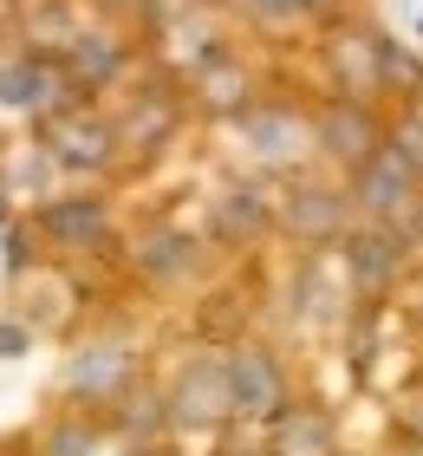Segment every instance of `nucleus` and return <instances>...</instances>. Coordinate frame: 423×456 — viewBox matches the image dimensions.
Listing matches in <instances>:
<instances>
[{
  "mask_svg": "<svg viewBox=\"0 0 423 456\" xmlns=\"http://www.w3.org/2000/svg\"><path fill=\"white\" fill-rule=\"evenodd\" d=\"M306 131H313V151L332 157V163H346V170H358V163H365L378 143H385L371 105H365V98H346V92L326 98V105L306 118Z\"/></svg>",
  "mask_w": 423,
  "mask_h": 456,
  "instance_id": "5",
  "label": "nucleus"
},
{
  "mask_svg": "<svg viewBox=\"0 0 423 456\" xmlns=\"http://www.w3.org/2000/svg\"><path fill=\"white\" fill-rule=\"evenodd\" d=\"M13 190H7V183H0V228H7V216H13V202H7Z\"/></svg>",
  "mask_w": 423,
  "mask_h": 456,
  "instance_id": "24",
  "label": "nucleus"
},
{
  "mask_svg": "<svg viewBox=\"0 0 423 456\" xmlns=\"http://www.w3.org/2000/svg\"><path fill=\"white\" fill-rule=\"evenodd\" d=\"M222 379H228V411H235L241 424H267L273 411L287 404V379L281 365H273L267 346H228L222 352Z\"/></svg>",
  "mask_w": 423,
  "mask_h": 456,
  "instance_id": "3",
  "label": "nucleus"
},
{
  "mask_svg": "<svg viewBox=\"0 0 423 456\" xmlns=\"http://www.w3.org/2000/svg\"><path fill=\"white\" fill-rule=\"evenodd\" d=\"M267 222H273V209H267V196L254 190V183H235V190L216 196V235L222 241H254Z\"/></svg>",
  "mask_w": 423,
  "mask_h": 456,
  "instance_id": "15",
  "label": "nucleus"
},
{
  "mask_svg": "<svg viewBox=\"0 0 423 456\" xmlns=\"http://www.w3.org/2000/svg\"><path fill=\"white\" fill-rule=\"evenodd\" d=\"M267 456H338V424L320 404H281L267 418Z\"/></svg>",
  "mask_w": 423,
  "mask_h": 456,
  "instance_id": "11",
  "label": "nucleus"
},
{
  "mask_svg": "<svg viewBox=\"0 0 423 456\" xmlns=\"http://www.w3.org/2000/svg\"><path fill=\"white\" fill-rule=\"evenodd\" d=\"M39 124V157L59 163V170H85V176H104L118 163V124H104L98 111L85 105H59Z\"/></svg>",
  "mask_w": 423,
  "mask_h": 456,
  "instance_id": "1",
  "label": "nucleus"
},
{
  "mask_svg": "<svg viewBox=\"0 0 423 456\" xmlns=\"http://www.w3.org/2000/svg\"><path fill=\"white\" fill-rule=\"evenodd\" d=\"M189 248H196V241H183V235H157L150 248H143V267H150V274H176V267L196 261Z\"/></svg>",
  "mask_w": 423,
  "mask_h": 456,
  "instance_id": "17",
  "label": "nucleus"
},
{
  "mask_svg": "<svg viewBox=\"0 0 423 456\" xmlns=\"http://www.w3.org/2000/svg\"><path fill=\"white\" fill-rule=\"evenodd\" d=\"M411 261V235L397 222H365V228H346V267L358 281V294H385V287L404 274Z\"/></svg>",
  "mask_w": 423,
  "mask_h": 456,
  "instance_id": "8",
  "label": "nucleus"
},
{
  "mask_svg": "<svg viewBox=\"0 0 423 456\" xmlns=\"http://www.w3.org/2000/svg\"><path fill=\"white\" fill-rule=\"evenodd\" d=\"M273 216H281V228H287L293 241H313V248H320V241H338V235H346L352 196L332 190V183H300V190H287V202H281Z\"/></svg>",
  "mask_w": 423,
  "mask_h": 456,
  "instance_id": "10",
  "label": "nucleus"
},
{
  "mask_svg": "<svg viewBox=\"0 0 423 456\" xmlns=\"http://www.w3.org/2000/svg\"><path fill=\"white\" fill-rule=\"evenodd\" d=\"M85 450H92V430L85 424H59L46 437V456H85Z\"/></svg>",
  "mask_w": 423,
  "mask_h": 456,
  "instance_id": "19",
  "label": "nucleus"
},
{
  "mask_svg": "<svg viewBox=\"0 0 423 456\" xmlns=\"http://www.w3.org/2000/svg\"><path fill=\"white\" fill-rule=\"evenodd\" d=\"M124 371H131L124 346H85L78 359L66 365V391H72V398H111V391L124 385Z\"/></svg>",
  "mask_w": 423,
  "mask_h": 456,
  "instance_id": "14",
  "label": "nucleus"
},
{
  "mask_svg": "<svg viewBox=\"0 0 423 456\" xmlns=\"http://www.w3.org/2000/svg\"><path fill=\"white\" fill-rule=\"evenodd\" d=\"M235 411H228V379H222V359H189L176 371V385H169L163 398V424L169 430H222Z\"/></svg>",
  "mask_w": 423,
  "mask_h": 456,
  "instance_id": "4",
  "label": "nucleus"
},
{
  "mask_svg": "<svg viewBox=\"0 0 423 456\" xmlns=\"http://www.w3.org/2000/svg\"><path fill=\"white\" fill-rule=\"evenodd\" d=\"M216 456H267V450H261V444H241V437H222Z\"/></svg>",
  "mask_w": 423,
  "mask_h": 456,
  "instance_id": "23",
  "label": "nucleus"
},
{
  "mask_svg": "<svg viewBox=\"0 0 423 456\" xmlns=\"http://www.w3.org/2000/svg\"><path fill=\"white\" fill-rule=\"evenodd\" d=\"M20 346H27V326H0V359H13Z\"/></svg>",
  "mask_w": 423,
  "mask_h": 456,
  "instance_id": "22",
  "label": "nucleus"
},
{
  "mask_svg": "<svg viewBox=\"0 0 423 456\" xmlns=\"http://www.w3.org/2000/svg\"><path fill=\"white\" fill-rule=\"evenodd\" d=\"M352 176H358L352 209H365L371 222H397V216H411V209H417V170L391 151V143H378V151L358 163Z\"/></svg>",
  "mask_w": 423,
  "mask_h": 456,
  "instance_id": "6",
  "label": "nucleus"
},
{
  "mask_svg": "<svg viewBox=\"0 0 423 456\" xmlns=\"http://www.w3.org/2000/svg\"><path fill=\"white\" fill-rule=\"evenodd\" d=\"M385 143H391V151H397V157H404L411 170L423 176V118H417V111H411V118H397V131H391Z\"/></svg>",
  "mask_w": 423,
  "mask_h": 456,
  "instance_id": "18",
  "label": "nucleus"
},
{
  "mask_svg": "<svg viewBox=\"0 0 423 456\" xmlns=\"http://www.w3.org/2000/svg\"><path fill=\"white\" fill-rule=\"evenodd\" d=\"M385 33H338L326 46V66L338 72V86H346V98H371L385 92V46H378Z\"/></svg>",
  "mask_w": 423,
  "mask_h": 456,
  "instance_id": "12",
  "label": "nucleus"
},
{
  "mask_svg": "<svg viewBox=\"0 0 423 456\" xmlns=\"http://www.w3.org/2000/svg\"><path fill=\"white\" fill-rule=\"evenodd\" d=\"M196 105H208V111H241L248 105V66L235 53H216V59L196 66Z\"/></svg>",
  "mask_w": 423,
  "mask_h": 456,
  "instance_id": "16",
  "label": "nucleus"
},
{
  "mask_svg": "<svg viewBox=\"0 0 423 456\" xmlns=\"http://www.w3.org/2000/svg\"><path fill=\"white\" fill-rule=\"evenodd\" d=\"M72 72H66V59H59L53 46H39V53H20L0 66V105L20 111V118H46L59 105H72Z\"/></svg>",
  "mask_w": 423,
  "mask_h": 456,
  "instance_id": "2",
  "label": "nucleus"
},
{
  "mask_svg": "<svg viewBox=\"0 0 423 456\" xmlns=\"http://www.w3.org/2000/svg\"><path fill=\"white\" fill-rule=\"evenodd\" d=\"M33 228L66 255H85V248L111 241V209H104V196H53L33 209Z\"/></svg>",
  "mask_w": 423,
  "mask_h": 456,
  "instance_id": "9",
  "label": "nucleus"
},
{
  "mask_svg": "<svg viewBox=\"0 0 423 456\" xmlns=\"http://www.w3.org/2000/svg\"><path fill=\"white\" fill-rule=\"evenodd\" d=\"M235 124H241V143L267 163V170H293V163L313 151V131H306V118L293 105H241Z\"/></svg>",
  "mask_w": 423,
  "mask_h": 456,
  "instance_id": "7",
  "label": "nucleus"
},
{
  "mask_svg": "<svg viewBox=\"0 0 423 456\" xmlns=\"http://www.w3.org/2000/svg\"><path fill=\"white\" fill-rule=\"evenodd\" d=\"M7 274H27V228H7Z\"/></svg>",
  "mask_w": 423,
  "mask_h": 456,
  "instance_id": "21",
  "label": "nucleus"
},
{
  "mask_svg": "<svg viewBox=\"0 0 423 456\" xmlns=\"http://www.w3.org/2000/svg\"><path fill=\"white\" fill-rule=\"evenodd\" d=\"M397 430H404V437H417V444H423V385H417V391H404V398H397Z\"/></svg>",
  "mask_w": 423,
  "mask_h": 456,
  "instance_id": "20",
  "label": "nucleus"
},
{
  "mask_svg": "<svg viewBox=\"0 0 423 456\" xmlns=\"http://www.w3.org/2000/svg\"><path fill=\"white\" fill-rule=\"evenodd\" d=\"M59 46H66L59 59H66L72 86H85V92H92V86H104V78H111V72L124 66V46H118L111 33H66Z\"/></svg>",
  "mask_w": 423,
  "mask_h": 456,
  "instance_id": "13",
  "label": "nucleus"
},
{
  "mask_svg": "<svg viewBox=\"0 0 423 456\" xmlns=\"http://www.w3.org/2000/svg\"><path fill=\"white\" fill-rule=\"evenodd\" d=\"M391 456H423V444H417V437H404V444H397Z\"/></svg>",
  "mask_w": 423,
  "mask_h": 456,
  "instance_id": "25",
  "label": "nucleus"
}]
</instances>
